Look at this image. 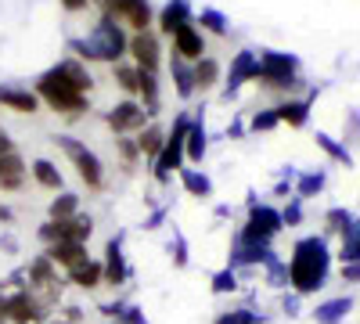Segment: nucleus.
Instances as JSON below:
<instances>
[{"label":"nucleus","mask_w":360,"mask_h":324,"mask_svg":"<svg viewBox=\"0 0 360 324\" xmlns=\"http://www.w3.org/2000/svg\"><path fill=\"white\" fill-rule=\"evenodd\" d=\"M94 72L90 65H83L79 58L65 54L62 62H54L51 69H44L33 83V91L40 98L44 108H51L54 115H62L65 123H79L90 115V94H94Z\"/></svg>","instance_id":"nucleus-1"},{"label":"nucleus","mask_w":360,"mask_h":324,"mask_svg":"<svg viewBox=\"0 0 360 324\" xmlns=\"http://www.w3.org/2000/svg\"><path fill=\"white\" fill-rule=\"evenodd\" d=\"M127 47H130V29L119 25L108 15H98V22L86 29L83 37H69V54L79 58L83 65H119L127 62Z\"/></svg>","instance_id":"nucleus-2"},{"label":"nucleus","mask_w":360,"mask_h":324,"mask_svg":"<svg viewBox=\"0 0 360 324\" xmlns=\"http://www.w3.org/2000/svg\"><path fill=\"white\" fill-rule=\"evenodd\" d=\"M328 274H332V252H328V242L317 238V234H307L292 245L288 256V288L295 296H314L328 285Z\"/></svg>","instance_id":"nucleus-3"},{"label":"nucleus","mask_w":360,"mask_h":324,"mask_svg":"<svg viewBox=\"0 0 360 324\" xmlns=\"http://www.w3.org/2000/svg\"><path fill=\"white\" fill-rule=\"evenodd\" d=\"M259 58V69H256V86L266 94H278L281 101L285 98H295V91H303V76H299V58L288 54V51H256Z\"/></svg>","instance_id":"nucleus-4"},{"label":"nucleus","mask_w":360,"mask_h":324,"mask_svg":"<svg viewBox=\"0 0 360 324\" xmlns=\"http://www.w3.org/2000/svg\"><path fill=\"white\" fill-rule=\"evenodd\" d=\"M54 144H58V152L65 155V162L76 169L79 184H83L90 195H101V191L108 188L105 162H101V155H98L94 148H90L86 141H79L76 134H58V137H54Z\"/></svg>","instance_id":"nucleus-5"},{"label":"nucleus","mask_w":360,"mask_h":324,"mask_svg":"<svg viewBox=\"0 0 360 324\" xmlns=\"http://www.w3.org/2000/svg\"><path fill=\"white\" fill-rule=\"evenodd\" d=\"M188 130H191V108H184V112H176V115H173V127L166 130L162 152H159V159H155L152 166H148V169H152V181H155L159 188H169V184H173V176L188 166V159H184Z\"/></svg>","instance_id":"nucleus-6"},{"label":"nucleus","mask_w":360,"mask_h":324,"mask_svg":"<svg viewBox=\"0 0 360 324\" xmlns=\"http://www.w3.org/2000/svg\"><path fill=\"white\" fill-rule=\"evenodd\" d=\"M94 8L108 18H115L119 25H127L130 33H144L155 29V4L152 0H94Z\"/></svg>","instance_id":"nucleus-7"},{"label":"nucleus","mask_w":360,"mask_h":324,"mask_svg":"<svg viewBox=\"0 0 360 324\" xmlns=\"http://www.w3.org/2000/svg\"><path fill=\"white\" fill-rule=\"evenodd\" d=\"M278 252L270 242H252L245 238L242 231H234V238H231V252H227V267L238 271V274H252V267H266V263H274Z\"/></svg>","instance_id":"nucleus-8"},{"label":"nucleus","mask_w":360,"mask_h":324,"mask_svg":"<svg viewBox=\"0 0 360 324\" xmlns=\"http://www.w3.org/2000/svg\"><path fill=\"white\" fill-rule=\"evenodd\" d=\"M37 238L47 245H58V242H79L86 245L90 238H94V216L90 213H76L72 220H44L37 227Z\"/></svg>","instance_id":"nucleus-9"},{"label":"nucleus","mask_w":360,"mask_h":324,"mask_svg":"<svg viewBox=\"0 0 360 324\" xmlns=\"http://www.w3.org/2000/svg\"><path fill=\"white\" fill-rule=\"evenodd\" d=\"M148 123L152 119H148V112L137 98H123L105 112V127L112 130V137H137Z\"/></svg>","instance_id":"nucleus-10"},{"label":"nucleus","mask_w":360,"mask_h":324,"mask_svg":"<svg viewBox=\"0 0 360 324\" xmlns=\"http://www.w3.org/2000/svg\"><path fill=\"white\" fill-rule=\"evenodd\" d=\"M285 231V220H281V209L278 205H266V202H256L245 223H242V234L252 242H274L278 234Z\"/></svg>","instance_id":"nucleus-11"},{"label":"nucleus","mask_w":360,"mask_h":324,"mask_svg":"<svg viewBox=\"0 0 360 324\" xmlns=\"http://www.w3.org/2000/svg\"><path fill=\"white\" fill-rule=\"evenodd\" d=\"M162 37L155 29H144V33H130V47H127V58L141 69V72H155L162 69Z\"/></svg>","instance_id":"nucleus-12"},{"label":"nucleus","mask_w":360,"mask_h":324,"mask_svg":"<svg viewBox=\"0 0 360 324\" xmlns=\"http://www.w3.org/2000/svg\"><path fill=\"white\" fill-rule=\"evenodd\" d=\"M256 69H259L256 51L242 47L238 54H231V65H227V72H224V91H220V98H224V101L238 98V91H242L245 83H256Z\"/></svg>","instance_id":"nucleus-13"},{"label":"nucleus","mask_w":360,"mask_h":324,"mask_svg":"<svg viewBox=\"0 0 360 324\" xmlns=\"http://www.w3.org/2000/svg\"><path fill=\"white\" fill-rule=\"evenodd\" d=\"M101 267H105V285H108V288H123V285L134 278L130 263H127V252H123V234H112V238L105 242Z\"/></svg>","instance_id":"nucleus-14"},{"label":"nucleus","mask_w":360,"mask_h":324,"mask_svg":"<svg viewBox=\"0 0 360 324\" xmlns=\"http://www.w3.org/2000/svg\"><path fill=\"white\" fill-rule=\"evenodd\" d=\"M184 25H195V4L191 0H166V4L155 11V33L166 37V40Z\"/></svg>","instance_id":"nucleus-15"},{"label":"nucleus","mask_w":360,"mask_h":324,"mask_svg":"<svg viewBox=\"0 0 360 324\" xmlns=\"http://www.w3.org/2000/svg\"><path fill=\"white\" fill-rule=\"evenodd\" d=\"M0 108H8L15 115H37L44 105L37 98L33 86H22V83H0Z\"/></svg>","instance_id":"nucleus-16"},{"label":"nucleus","mask_w":360,"mask_h":324,"mask_svg":"<svg viewBox=\"0 0 360 324\" xmlns=\"http://www.w3.org/2000/svg\"><path fill=\"white\" fill-rule=\"evenodd\" d=\"M25 181H29V162H25V155L15 148V152H8V155H0V191L4 195H18L22 188H25Z\"/></svg>","instance_id":"nucleus-17"},{"label":"nucleus","mask_w":360,"mask_h":324,"mask_svg":"<svg viewBox=\"0 0 360 324\" xmlns=\"http://www.w3.org/2000/svg\"><path fill=\"white\" fill-rule=\"evenodd\" d=\"M169 44H173V51L169 54H176V58H184V62H198V58H205L209 51H205V33L198 25H184V29H176V33L169 37Z\"/></svg>","instance_id":"nucleus-18"},{"label":"nucleus","mask_w":360,"mask_h":324,"mask_svg":"<svg viewBox=\"0 0 360 324\" xmlns=\"http://www.w3.org/2000/svg\"><path fill=\"white\" fill-rule=\"evenodd\" d=\"M205 155H209L205 115H202V108H191V130H188V141H184V159H188V166H202Z\"/></svg>","instance_id":"nucleus-19"},{"label":"nucleus","mask_w":360,"mask_h":324,"mask_svg":"<svg viewBox=\"0 0 360 324\" xmlns=\"http://www.w3.org/2000/svg\"><path fill=\"white\" fill-rule=\"evenodd\" d=\"M314 98H317V91H307V98H285V101H278L274 112H278L281 127L303 130V127L310 123V105H314Z\"/></svg>","instance_id":"nucleus-20"},{"label":"nucleus","mask_w":360,"mask_h":324,"mask_svg":"<svg viewBox=\"0 0 360 324\" xmlns=\"http://www.w3.org/2000/svg\"><path fill=\"white\" fill-rule=\"evenodd\" d=\"M4 299H8V324H44L47 320V313L37 306L33 296H29V288L11 292V296H4Z\"/></svg>","instance_id":"nucleus-21"},{"label":"nucleus","mask_w":360,"mask_h":324,"mask_svg":"<svg viewBox=\"0 0 360 324\" xmlns=\"http://www.w3.org/2000/svg\"><path fill=\"white\" fill-rule=\"evenodd\" d=\"M166 69H169V79H173V94H176L180 101L198 98V91H195V65H191V62H184V58L169 54Z\"/></svg>","instance_id":"nucleus-22"},{"label":"nucleus","mask_w":360,"mask_h":324,"mask_svg":"<svg viewBox=\"0 0 360 324\" xmlns=\"http://www.w3.org/2000/svg\"><path fill=\"white\" fill-rule=\"evenodd\" d=\"M65 281H69L72 288H79V292H98V288H105V267H101V259L90 256L86 263L65 271Z\"/></svg>","instance_id":"nucleus-23"},{"label":"nucleus","mask_w":360,"mask_h":324,"mask_svg":"<svg viewBox=\"0 0 360 324\" xmlns=\"http://www.w3.org/2000/svg\"><path fill=\"white\" fill-rule=\"evenodd\" d=\"M25 278H29V288H47V285H69L65 274L54 267V263L40 252L33 259H25Z\"/></svg>","instance_id":"nucleus-24"},{"label":"nucleus","mask_w":360,"mask_h":324,"mask_svg":"<svg viewBox=\"0 0 360 324\" xmlns=\"http://www.w3.org/2000/svg\"><path fill=\"white\" fill-rule=\"evenodd\" d=\"M44 256H47V259H51V263H54V267L62 271V274L90 259L86 245H79V242H58V245H47V249H44Z\"/></svg>","instance_id":"nucleus-25"},{"label":"nucleus","mask_w":360,"mask_h":324,"mask_svg":"<svg viewBox=\"0 0 360 324\" xmlns=\"http://www.w3.org/2000/svg\"><path fill=\"white\" fill-rule=\"evenodd\" d=\"M137 101L144 105L148 119H159V115H162V83H159L155 72H141V79H137Z\"/></svg>","instance_id":"nucleus-26"},{"label":"nucleus","mask_w":360,"mask_h":324,"mask_svg":"<svg viewBox=\"0 0 360 324\" xmlns=\"http://www.w3.org/2000/svg\"><path fill=\"white\" fill-rule=\"evenodd\" d=\"M29 176L37 181V188H44V191H51V195L65 191V173L58 169L54 159H33V162H29Z\"/></svg>","instance_id":"nucleus-27"},{"label":"nucleus","mask_w":360,"mask_h":324,"mask_svg":"<svg viewBox=\"0 0 360 324\" xmlns=\"http://www.w3.org/2000/svg\"><path fill=\"white\" fill-rule=\"evenodd\" d=\"M220 83H224L220 58H213V54L198 58V62H195V91H198V94H209V91H217Z\"/></svg>","instance_id":"nucleus-28"},{"label":"nucleus","mask_w":360,"mask_h":324,"mask_svg":"<svg viewBox=\"0 0 360 324\" xmlns=\"http://www.w3.org/2000/svg\"><path fill=\"white\" fill-rule=\"evenodd\" d=\"M134 141H137V148H141L144 166H152V162L159 159V152H162V144H166V127L152 119V123H148V127H144V130H141Z\"/></svg>","instance_id":"nucleus-29"},{"label":"nucleus","mask_w":360,"mask_h":324,"mask_svg":"<svg viewBox=\"0 0 360 324\" xmlns=\"http://www.w3.org/2000/svg\"><path fill=\"white\" fill-rule=\"evenodd\" d=\"M98 313H101L105 320H112V324H148L144 310H141L137 303H127V299L101 303V306H98Z\"/></svg>","instance_id":"nucleus-30"},{"label":"nucleus","mask_w":360,"mask_h":324,"mask_svg":"<svg viewBox=\"0 0 360 324\" xmlns=\"http://www.w3.org/2000/svg\"><path fill=\"white\" fill-rule=\"evenodd\" d=\"M176 181H180V188H184L191 198H213V176H209L205 169H198V166H184L176 173Z\"/></svg>","instance_id":"nucleus-31"},{"label":"nucleus","mask_w":360,"mask_h":324,"mask_svg":"<svg viewBox=\"0 0 360 324\" xmlns=\"http://www.w3.org/2000/svg\"><path fill=\"white\" fill-rule=\"evenodd\" d=\"M349 310H353V299H349V296H335V299H324V303H317L310 317H314L317 324H342Z\"/></svg>","instance_id":"nucleus-32"},{"label":"nucleus","mask_w":360,"mask_h":324,"mask_svg":"<svg viewBox=\"0 0 360 324\" xmlns=\"http://www.w3.org/2000/svg\"><path fill=\"white\" fill-rule=\"evenodd\" d=\"M76 213H83V198L76 191H58L47 202V220H72Z\"/></svg>","instance_id":"nucleus-33"},{"label":"nucleus","mask_w":360,"mask_h":324,"mask_svg":"<svg viewBox=\"0 0 360 324\" xmlns=\"http://www.w3.org/2000/svg\"><path fill=\"white\" fill-rule=\"evenodd\" d=\"M195 25L202 29L205 37H231V22H227V15L217 11V8H198V11H195Z\"/></svg>","instance_id":"nucleus-34"},{"label":"nucleus","mask_w":360,"mask_h":324,"mask_svg":"<svg viewBox=\"0 0 360 324\" xmlns=\"http://www.w3.org/2000/svg\"><path fill=\"white\" fill-rule=\"evenodd\" d=\"M324 184H328V173H324V169H310V173H303V176H295V184H292V198L307 202V198L321 195V191H324Z\"/></svg>","instance_id":"nucleus-35"},{"label":"nucleus","mask_w":360,"mask_h":324,"mask_svg":"<svg viewBox=\"0 0 360 324\" xmlns=\"http://www.w3.org/2000/svg\"><path fill=\"white\" fill-rule=\"evenodd\" d=\"M112 148H115V159H119V166H123V173H134V169L144 162L134 137H115V141H112Z\"/></svg>","instance_id":"nucleus-36"},{"label":"nucleus","mask_w":360,"mask_h":324,"mask_svg":"<svg viewBox=\"0 0 360 324\" xmlns=\"http://www.w3.org/2000/svg\"><path fill=\"white\" fill-rule=\"evenodd\" d=\"M137 79H141V72H137V65L130 62H119V65H112V83L123 91L127 98H137Z\"/></svg>","instance_id":"nucleus-37"},{"label":"nucleus","mask_w":360,"mask_h":324,"mask_svg":"<svg viewBox=\"0 0 360 324\" xmlns=\"http://www.w3.org/2000/svg\"><path fill=\"white\" fill-rule=\"evenodd\" d=\"M169 259H173L176 271L191 267V245H188V238H184V231H180V227H169Z\"/></svg>","instance_id":"nucleus-38"},{"label":"nucleus","mask_w":360,"mask_h":324,"mask_svg":"<svg viewBox=\"0 0 360 324\" xmlns=\"http://www.w3.org/2000/svg\"><path fill=\"white\" fill-rule=\"evenodd\" d=\"M314 141H317V148H321V152H324L328 159H332V162H346V166L353 162L349 148H346L342 141H335L332 134H324V130H317V137H314Z\"/></svg>","instance_id":"nucleus-39"},{"label":"nucleus","mask_w":360,"mask_h":324,"mask_svg":"<svg viewBox=\"0 0 360 324\" xmlns=\"http://www.w3.org/2000/svg\"><path fill=\"white\" fill-rule=\"evenodd\" d=\"M339 259L342 263H360V220H353L342 234V245H339Z\"/></svg>","instance_id":"nucleus-40"},{"label":"nucleus","mask_w":360,"mask_h":324,"mask_svg":"<svg viewBox=\"0 0 360 324\" xmlns=\"http://www.w3.org/2000/svg\"><path fill=\"white\" fill-rule=\"evenodd\" d=\"M353 220H356V216L346 209V205H332V209L324 213V234H339V238H342L346 227H349Z\"/></svg>","instance_id":"nucleus-41"},{"label":"nucleus","mask_w":360,"mask_h":324,"mask_svg":"<svg viewBox=\"0 0 360 324\" xmlns=\"http://www.w3.org/2000/svg\"><path fill=\"white\" fill-rule=\"evenodd\" d=\"M209 288H213V296H234V292L242 288V278H238V271L224 267V271H217L213 278H209Z\"/></svg>","instance_id":"nucleus-42"},{"label":"nucleus","mask_w":360,"mask_h":324,"mask_svg":"<svg viewBox=\"0 0 360 324\" xmlns=\"http://www.w3.org/2000/svg\"><path fill=\"white\" fill-rule=\"evenodd\" d=\"M245 127H249V134H270V130H278V127H281V119H278L274 105H270V108H259V112H252Z\"/></svg>","instance_id":"nucleus-43"},{"label":"nucleus","mask_w":360,"mask_h":324,"mask_svg":"<svg viewBox=\"0 0 360 324\" xmlns=\"http://www.w3.org/2000/svg\"><path fill=\"white\" fill-rule=\"evenodd\" d=\"M213 324H263V313H256L252 306H234L213 317Z\"/></svg>","instance_id":"nucleus-44"},{"label":"nucleus","mask_w":360,"mask_h":324,"mask_svg":"<svg viewBox=\"0 0 360 324\" xmlns=\"http://www.w3.org/2000/svg\"><path fill=\"white\" fill-rule=\"evenodd\" d=\"M263 285H270V288L285 292V288H288V263H285V259L266 263V267H263Z\"/></svg>","instance_id":"nucleus-45"},{"label":"nucleus","mask_w":360,"mask_h":324,"mask_svg":"<svg viewBox=\"0 0 360 324\" xmlns=\"http://www.w3.org/2000/svg\"><path fill=\"white\" fill-rule=\"evenodd\" d=\"M29 288V278H25V263L11 267L4 278H0V296H11V292H25Z\"/></svg>","instance_id":"nucleus-46"},{"label":"nucleus","mask_w":360,"mask_h":324,"mask_svg":"<svg viewBox=\"0 0 360 324\" xmlns=\"http://www.w3.org/2000/svg\"><path fill=\"white\" fill-rule=\"evenodd\" d=\"M342 144L349 148V144H360V112H346V130H342Z\"/></svg>","instance_id":"nucleus-47"},{"label":"nucleus","mask_w":360,"mask_h":324,"mask_svg":"<svg viewBox=\"0 0 360 324\" xmlns=\"http://www.w3.org/2000/svg\"><path fill=\"white\" fill-rule=\"evenodd\" d=\"M281 220H285V227H299V223H303V202L288 198V205L281 209Z\"/></svg>","instance_id":"nucleus-48"},{"label":"nucleus","mask_w":360,"mask_h":324,"mask_svg":"<svg viewBox=\"0 0 360 324\" xmlns=\"http://www.w3.org/2000/svg\"><path fill=\"white\" fill-rule=\"evenodd\" d=\"M169 216V205H152V213L144 216V231H159Z\"/></svg>","instance_id":"nucleus-49"},{"label":"nucleus","mask_w":360,"mask_h":324,"mask_svg":"<svg viewBox=\"0 0 360 324\" xmlns=\"http://www.w3.org/2000/svg\"><path fill=\"white\" fill-rule=\"evenodd\" d=\"M0 252H4V256H18L22 252V242L15 238L8 227H0Z\"/></svg>","instance_id":"nucleus-50"},{"label":"nucleus","mask_w":360,"mask_h":324,"mask_svg":"<svg viewBox=\"0 0 360 324\" xmlns=\"http://www.w3.org/2000/svg\"><path fill=\"white\" fill-rule=\"evenodd\" d=\"M58 313H62L69 324H83V306H76V303H62V306H58Z\"/></svg>","instance_id":"nucleus-51"},{"label":"nucleus","mask_w":360,"mask_h":324,"mask_svg":"<svg viewBox=\"0 0 360 324\" xmlns=\"http://www.w3.org/2000/svg\"><path fill=\"white\" fill-rule=\"evenodd\" d=\"M245 134H249L245 119H231V123H227V130H224V137H227V141H242Z\"/></svg>","instance_id":"nucleus-52"},{"label":"nucleus","mask_w":360,"mask_h":324,"mask_svg":"<svg viewBox=\"0 0 360 324\" xmlns=\"http://www.w3.org/2000/svg\"><path fill=\"white\" fill-rule=\"evenodd\" d=\"M339 278H342V285H360V263H342Z\"/></svg>","instance_id":"nucleus-53"},{"label":"nucleus","mask_w":360,"mask_h":324,"mask_svg":"<svg viewBox=\"0 0 360 324\" xmlns=\"http://www.w3.org/2000/svg\"><path fill=\"white\" fill-rule=\"evenodd\" d=\"M299 299H303V296H295V292H285V296H281V310H285L288 317H299Z\"/></svg>","instance_id":"nucleus-54"},{"label":"nucleus","mask_w":360,"mask_h":324,"mask_svg":"<svg viewBox=\"0 0 360 324\" xmlns=\"http://www.w3.org/2000/svg\"><path fill=\"white\" fill-rule=\"evenodd\" d=\"M69 15H83V11H90V0H58Z\"/></svg>","instance_id":"nucleus-55"},{"label":"nucleus","mask_w":360,"mask_h":324,"mask_svg":"<svg viewBox=\"0 0 360 324\" xmlns=\"http://www.w3.org/2000/svg\"><path fill=\"white\" fill-rule=\"evenodd\" d=\"M15 209H11V205L8 202H0V227H15Z\"/></svg>","instance_id":"nucleus-56"},{"label":"nucleus","mask_w":360,"mask_h":324,"mask_svg":"<svg viewBox=\"0 0 360 324\" xmlns=\"http://www.w3.org/2000/svg\"><path fill=\"white\" fill-rule=\"evenodd\" d=\"M18 148V144H15V137L4 130V127H0V155H8V152H15Z\"/></svg>","instance_id":"nucleus-57"},{"label":"nucleus","mask_w":360,"mask_h":324,"mask_svg":"<svg viewBox=\"0 0 360 324\" xmlns=\"http://www.w3.org/2000/svg\"><path fill=\"white\" fill-rule=\"evenodd\" d=\"M213 216H217V220H227V216H231V205H217Z\"/></svg>","instance_id":"nucleus-58"},{"label":"nucleus","mask_w":360,"mask_h":324,"mask_svg":"<svg viewBox=\"0 0 360 324\" xmlns=\"http://www.w3.org/2000/svg\"><path fill=\"white\" fill-rule=\"evenodd\" d=\"M0 324H8V299L0 296Z\"/></svg>","instance_id":"nucleus-59"}]
</instances>
